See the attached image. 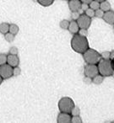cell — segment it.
Returning a JSON list of instances; mask_svg holds the SVG:
<instances>
[{
	"label": "cell",
	"instance_id": "obj_26",
	"mask_svg": "<svg viewBox=\"0 0 114 123\" xmlns=\"http://www.w3.org/2000/svg\"><path fill=\"white\" fill-rule=\"evenodd\" d=\"M103 14H104V11H102L101 9L99 8L98 9L95 10V16L97 18H102L103 17Z\"/></svg>",
	"mask_w": 114,
	"mask_h": 123
},
{
	"label": "cell",
	"instance_id": "obj_17",
	"mask_svg": "<svg viewBox=\"0 0 114 123\" xmlns=\"http://www.w3.org/2000/svg\"><path fill=\"white\" fill-rule=\"evenodd\" d=\"M53 1L54 0H37V2L41 4V6H44V7H47L53 4Z\"/></svg>",
	"mask_w": 114,
	"mask_h": 123
},
{
	"label": "cell",
	"instance_id": "obj_37",
	"mask_svg": "<svg viewBox=\"0 0 114 123\" xmlns=\"http://www.w3.org/2000/svg\"><path fill=\"white\" fill-rule=\"evenodd\" d=\"M32 1H34V2H37V0H32Z\"/></svg>",
	"mask_w": 114,
	"mask_h": 123
},
{
	"label": "cell",
	"instance_id": "obj_15",
	"mask_svg": "<svg viewBox=\"0 0 114 123\" xmlns=\"http://www.w3.org/2000/svg\"><path fill=\"white\" fill-rule=\"evenodd\" d=\"M9 24L5 22H3L0 24V33L3 35L6 34L7 32H9Z\"/></svg>",
	"mask_w": 114,
	"mask_h": 123
},
{
	"label": "cell",
	"instance_id": "obj_16",
	"mask_svg": "<svg viewBox=\"0 0 114 123\" xmlns=\"http://www.w3.org/2000/svg\"><path fill=\"white\" fill-rule=\"evenodd\" d=\"M103 80H104L103 76L99 75V74H97V75H95L94 78H92V82L95 84H101L103 82Z\"/></svg>",
	"mask_w": 114,
	"mask_h": 123
},
{
	"label": "cell",
	"instance_id": "obj_10",
	"mask_svg": "<svg viewBox=\"0 0 114 123\" xmlns=\"http://www.w3.org/2000/svg\"><path fill=\"white\" fill-rule=\"evenodd\" d=\"M102 19L109 25H114V12L113 11H107L104 13Z\"/></svg>",
	"mask_w": 114,
	"mask_h": 123
},
{
	"label": "cell",
	"instance_id": "obj_12",
	"mask_svg": "<svg viewBox=\"0 0 114 123\" xmlns=\"http://www.w3.org/2000/svg\"><path fill=\"white\" fill-rule=\"evenodd\" d=\"M68 31H69L70 33L72 34H77L80 30V27H79L78 24L75 20H73L71 22H69V25H68Z\"/></svg>",
	"mask_w": 114,
	"mask_h": 123
},
{
	"label": "cell",
	"instance_id": "obj_38",
	"mask_svg": "<svg viewBox=\"0 0 114 123\" xmlns=\"http://www.w3.org/2000/svg\"><path fill=\"white\" fill-rule=\"evenodd\" d=\"M112 123H114V121H112Z\"/></svg>",
	"mask_w": 114,
	"mask_h": 123
},
{
	"label": "cell",
	"instance_id": "obj_21",
	"mask_svg": "<svg viewBox=\"0 0 114 123\" xmlns=\"http://www.w3.org/2000/svg\"><path fill=\"white\" fill-rule=\"evenodd\" d=\"M20 74H21V69L18 66H16V67H14L13 68V76L18 77V76L20 75Z\"/></svg>",
	"mask_w": 114,
	"mask_h": 123
},
{
	"label": "cell",
	"instance_id": "obj_3",
	"mask_svg": "<svg viewBox=\"0 0 114 123\" xmlns=\"http://www.w3.org/2000/svg\"><path fill=\"white\" fill-rule=\"evenodd\" d=\"M83 54L84 59L88 64H96L101 59L100 53H98L94 49H89L88 48Z\"/></svg>",
	"mask_w": 114,
	"mask_h": 123
},
{
	"label": "cell",
	"instance_id": "obj_11",
	"mask_svg": "<svg viewBox=\"0 0 114 123\" xmlns=\"http://www.w3.org/2000/svg\"><path fill=\"white\" fill-rule=\"evenodd\" d=\"M80 6H81V2L80 0H69L68 2V8L72 12L78 11L80 9Z\"/></svg>",
	"mask_w": 114,
	"mask_h": 123
},
{
	"label": "cell",
	"instance_id": "obj_18",
	"mask_svg": "<svg viewBox=\"0 0 114 123\" xmlns=\"http://www.w3.org/2000/svg\"><path fill=\"white\" fill-rule=\"evenodd\" d=\"M89 4H90V8L93 9V10H96V9H98L100 8V3L95 1V0H94V1L92 0Z\"/></svg>",
	"mask_w": 114,
	"mask_h": 123
},
{
	"label": "cell",
	"instance_id": "obj_6",
	"mask_svg": "<svg viewBox=\"0 0 114 123\" xmlns=\"http://www.w3.org/2000/svg\"><path fill=\"white\" fill-rule=\"evenodd\" d=\"M77 24L80 29H88L91 23V18L87 16L86 14H81L79 16V18L76 19Z\"/></svg>",
	"mask_w": 114,
	"mask_h": 123
},
{
	"label": "cell",
	"instance_id": "obj_34",
	"mask_svg": "<svg viewBox=\"0 0 114 123\" xmlns=\"http://www.w3.org/2000/svg\"><path fill=\"white\" fill-rule=\"evenodd\" d=\"M110 58L112 60H114V51H112V53L110 54Z\"/></svg>",
	"mask_w": 114,
	"mask_h": 123
},
{
	"label": "cell",
	"instance_id": "obj_33",
	"mask_svg": "<svg viewBox=\"0 0 114 123\" xmlns=\"http://www.w3.org/2000/svg\"><path fill=\"white\" fill-rule=\"evenodd\" d=\"M91 1H92V0H80V2L84 3V4H90Z\"/></svg>",
	"mask_w": 114,
	"mask_h": 123
},
{
	"label": "cell",
	"instance_id": "obj_28",
	"mask_svg": "<svg viewBox=\"0 0 114 123\" xmlns=\"http://www.w3.org/2000/svg\"><path fill=\"white\" fill-rule=\"evenodd\" d=\"M9 54H12V55H17L18 52H19V50H18L17 47L15 46H12V47L9 49Z\"/></svg>",
	"mask_w": 114,
	"mask_h": 123
},
{
	"label": "cell",
	"instance_id": "obj_29",
	"mask_svg": "<svg viewBox=\"0 0 114 123\" xmlns=\"http://www.w3.org/2000/svg\"><path fill=\"white\" fill-rule=\"evenodd\" d=\"M78 34L80 35V36H85V37H86V36H88V32H87V30L86 29H80V30H79Z\"/></svg>",
	"mask_w": 114,
	"mask_h": 123
},
{
	"label": "cell",
	"instance_id": "obj_7",
	"mask_svg": "<svg viewBox=\"0 0 114 123\" xmlns=\"http://www.w3.org/2000/svg\"><path fill=\"white\" fill-rule=\"evenodd\" d=\"M84 73H85V75L87 77L90 78H94L95 75H97L99 73L98 71V67H97L95 64H88L85 67L84 69Z\"/></svg>",
	"mask_w": 114,
	"mask_h": 123
},
{
	"label": "cell",
	"instance_id": "obj_30",
	"mask_svg": "<svg viewBox=\"0 0 114 123\" xmlns=\"http://www.w3.org/2000/svg\"><path fill=\"white\" fill-rule=\"evenodd\" d=\"M80 13L78 12V11H74V12H72V14H71V16H72V19H74V20H76L77 19L79 18V16H80Z\"/></svg>",
	"mask_w": 114,
	"mask_h": 123
},
{
	"label": "cell",
	"instance_id": "obj_22",
	"mask_svg": "<svg viewBox=\"0 0 114 123\" xmlns=\"http://www.w3.org/2000/svg\"><path fill=\"white\" fill-rule=\"evenodd\" d=\"M5 63H7V55L2 53V54H0V65Z\"/></svg>",
	"mask_w": 114,
	"mask_h": 123
},
{
	"label": "cell",
	"instance_id": "obj_20",
	"mask_svg": "<svg viewBox=\"0 0 114 123\" xmlns=\"http://www.w3.org/2000/svg\"><path fill=\"white\" fill-rule=\"evenodd\" d=\"M60 27L63 30H67L68 28V25H69V21L67 20V19H63L60 22Z\"/></svg>",
	"mask_w": 114,
	"mask_h": 123
},
{
	"label": "cell",
	"instance_id": "obj_25",
	"mask_svg": "<svg viewBox=\"0 0 114 123\" xmlns=\"http://www.w3.org/2000/svg\"><path fill=\"white\" fill-rule=\"evenodd\" d=\"M72 116H80V108L77 107V106H74L73 109H72L71 112Z\"/></svg>",
	"mask_w": 114,
	"mask_h": 123
},
{
	"label": "cell",
	"instance_id": "obj_8",
	"mask_svg": "<svg viewBox=\"0 0 114 123\" xmlns=\"http://www.w3.org/2000/svg\"><path fill=\"white\" fill-rule=\"evenodd\" d=\"M20 60L19 57H18L17 55H12L9 54L7 56V63L9 65H10L12 68H14L16 66L19 65Z\"/></svg>",
	"mask_w": 114,
	"mask_h": 123
},
{
	"label": "cell",
	"instance_id": "obj_19",
	"mask_svg": "<svg viewBox=\"0 0 114 123\" xmlns=\"http://www.w3.org/2000/svg\"><path fill=\"white\" fill-rule=\"evenodd\" d=\"M4 38L8 42H13L14 41V35L11 34L10 32H7L4 34Z\"/></svg>",
	"mask_w": 114,
	"mask_h": 123
},
{
	"label": "cell",
	"instance_id": "obj_24",
	"mask_svg": "<svg viewBox=\"0 0 114 123\" xmlns=\"http://www.w3.org/2000/svg\"><path fill=\"white\" fill-rule=\"evenodd\" d=\"M85 14L87 16H89L90 18H93L95 16V10H93L92 9L90 8H88V9L85 10Z\"/></svg>",
	"mask_w": 114,
	"mask_h": 123
},
{
	"label": "cell",
	"instance_id": "obj_2",
	"mask_svg": "<svg viewBox=\"0 0 114 123\" xmlns=\"http://www.w3.org/2000/svg\"><path fill=\"white\" fill-rule=\"evenodd\" d=\"M98 71L103 77H108L113 74V68L112 67V63L108 59H101L99 61Z\"/></svg>",
	"mask_w": 114,
	"mask_h": 123
},
{
	"label": "cell",
	"instance_id": "obj_35",
	"mask_svg": "<svg viewBox=\"0 0 114 123\" xmlns=\"http://www.w3.org/2000/svg\"><path fill=\"white\" fill-rule=\"evenodd\" d=\"M2 82H3V78L1 77V76H0V84H2Z\"/></svg>",
	"mask_w": 114,
	"mask_h": 123
},
{
	"label": "cell",
	"instance_id": "obj_4",
	"mask_svg": "<svg viewBox=\"0 0 114 123\" xmlns=\"http://www.w3.org/2000/svg\"><path fill=\"white\" fill-rule=\"evenodd\" d=\"M74 106L73 99L69 97H63L58 102V108H59L61 112L65 113H70Z\"/></svg>",
	"mask_w": 114,
	"mask_h": 123
},
{
	"label": "cell",
	"instance_id": "obj_5",
	"mask_svg": "<svg viewBox=\"0 0 114 123\" xmlns=\"http://www.w3.org/2000/svg\"><path fill=\"white\" fill-rule=\"evenodd\" d=\"M0 76L3 79H8L13 76V68L8 63L0 65Z\"/></svg>",
	"mask_w": 114,
	"mask_h": 123
},
{
	"label": "cell",
	"instance_id": "obj_27",
	"mask_svg": "<svg viewBox=\"0 0 114 123\" xmlns=\"http://www.w3.org/2000/svg\"><path fill=\"white\" fill-rule=\"evenodd\" d=\"M110 54H111L110 51H103V52L101 54V58H103V59H109V58H110Z\"/></svg>",
	"mask_w": 114,
	"mask_h": 123
},
{
	"label": "cell",
	"instance_id": "obj_36",
	"mask_svg": "<svg viewBox=\"0 0 114 123\" xmlns=\"http://www.w3.org/2000/svg\"><path fill=\"white\" fill-rule=\"evenodd\" d=\"M95 1H97V2H99V3H101V2H102V1H105V0H95Z\"/></svg>",
	"mask_w": 114,
	"mask_h": 123
},
{
	"label": "cell",
	"instance_id": "obj_13",
	"mask_svg": "<svg viewBox=\"0 0 114 123\" xmlns=\"http://www.w3.org/2000/svg\"><path fill=\"white\" fill-rule=\"evenodd\" d=\"M100 9H101L102 11H105V12L109 11L111 9V5H110V4H109V2H107V0L101 2L100 3Z\"/></svg>",
	"mask_w": 114,
	"mask_h": 123
},
{
	"label": "cell",
	"instance_id": "obj_31",
	"mask_svg": "<svg viewBox=\"0 0 114 123\" xmlns=\"http://www.w3.org/2000/svg\"><path fill=\"white\" fill-rule=\"evenodd\" d=\"M91 82H92V79H91V78H90V77H87V76H85V78L84 79V83L85 84H91Z\"/></svg>",
	"mask_w": 114,
	"mask_h": 123
},
{
	"label": "cell",
	"instance_id": "obj_14",
	"mask_svg": "<svg viewBox=\"0 0 114 123\" xmlns=\"http://www.w3.org/2000/svg\"><path fill=\"white\" fill-rule=\"evenodd\" d=\"M19 26L16 24H9V32H10L11 34L13 35H17L18 32H19Z\"/></svg>",
	"mask_w": 114,
	"mask_h": 123
},
{
	"label": "cell",
	"instance_id": "obj_9",
	"mask_svg": "<svg viewBox=\"0 0 114 123\" xmlns=\"http://www.w3.org/2000/svg\"><path fill=\"white\" fill-rule=\"evenodd\" d=\"M57 121L58 123H69L71 121V116H70L69 113L61 112L58 115Z\"/></svg>",
	"mask_w": 114,
	"mask_h": 123
},
{
	"label": "cell",
	"instance_id": "obj_23",
	"mask_svg": "<svg viewBox=\"0 0 114 123\" xmlns=\"http://www.w3.org/2000/svg\"><path fill=\"white\" fill-rule=\"evenodd\" d=\"M72 123H82V120L80 117V116H73V117H71V121Z\"/></svg>",
	"mask_w": 114,
	"mask_h": 123
},
{
	"label": "cell",
	"instance_id": "obj_32",
	"mask_svg": "<svg viewBox=\"0 0 114 123\" xmlns=\"http://www.w3.org/2000/svg\"><path fill=\"white\" fill-rule=\"evenodd\" d=\"M88 8H89V5H88L87 4H84V3H83V4H81V6H80V9H81L83 11H85L87 9H88Z\"/></svg>",
	"mask_w": 114,
	"mask_h": 123
},
{
	"label": "cell",
	"instance_id": "obj_1",
	"mask_svg": "<svg viewBox=\"0 0 114 123\" xmlns=\"http://www.w3.org/2000/svg\"><path fill=\"white\" fill-rule=\"evenodd\" d=\"M71 46L73 50L76 52L84 53L89 47V43L87 41L86 37L82 36L80 35L74 34V37L72 38L71 41Z\"/></svg>",
	"mask_w": 114,
	"mask_h": 123
}]
</instances>
